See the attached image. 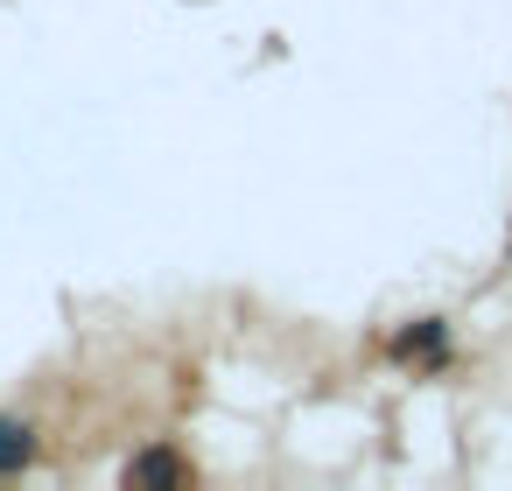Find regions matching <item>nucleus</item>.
Wrapping results in <instances>:
<instances>
[{"label": "nucleus", "mask_w": 512, "mask_h": 491, "mask_svg": "<svg viewBox=\"0 0 512 491\" xmlns=\"http://www.w3.org/2000/svg\"><path fill=\"white\" fill-rule=\"evenodd\" d=\"M120 477H127L134 491H155V484H169V491H183V484H190L197 470H190V463H183L176 449H141V456H134V463H127Z\"/></svg>", "instance_id": "f03ea898"}, {"label": "nucleus", "mask_w": 512, "mask_h": 491, "mask_svg": "<svg viewBox=\"0 0 512 491\" xmlns=\"http://www.w3.org/2000/svg\"><path fill=\"white\" fill-rule=\"evenodd\" d=\"M386 351H393L400 365H442V358H449V323H442V316H421V323L400 330Z\"/></svg>", "instance_id": "f257e3e1"}, {"label": "nucleus", "mask_w": 512, "mask_h": 491, "mask_svg": "<svg viewBox=\"0 0 512 491\" xmlns=\"http://www.w3.org/2000/svg\"><path fill=\"white\" fill-rule=\"evenodd\" d=\"M36 449H43V435L29 414H0V477H22L36 463Z\"/></svg>", "instance_id": "7ed1b4c3"}]
</instances>
